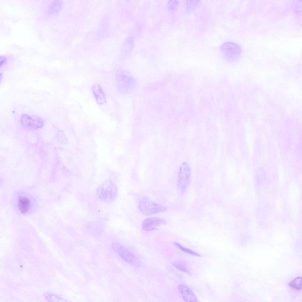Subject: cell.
Instances as JSON below:
<instances>
[{"label":"cell","mask_w":302,"mask_h":302,"mask_svg":"<svg viewBox=\"0 0 302 302\" xmlns=\"http://www.w3.org/2000/svg\"><path fill=\"white\" fill-rule=\"evenodd\" d=\"M96 192L101 200L107 203H111L116 199L118 194V189L114 183L107 181L98 187Z\"/></svg>","instance_id":"cell-1"},{"label":"cell","mask_w":302,"mask_h":302,"mask_svg":"<svg viewBox=\"0 0 302 302\" xmlns=\"http://www.w3.org/2000/svg\"><path fill=\"white\" fill-rule=\"evenodd\" d=\"M141 212L147 216L152 215L165 211L166 208L147 197L142 198L139 203Z\"/></svg>","instance_id":"cell-2"},{"label":"cell","mask_w":302,"mask_h":302,"mask_svg":"<svg viewBox=\"0 0 302 302\" xmlns=\"http://www.w3.org/2000/svg\"><path fill=\"white\" fill-rule=\"evenodd\" d=\"M223 57L228 61H234L240 56L242 52L241 48L238 45L231 42H226L220 47Z\"/></svg>","instance_id":"cell-3"},{"label":"cell","mask_w":302,"mask_h":302,"mask_svg":"<svg viewBox=\"0 0 302 302\" xmlns=\"http://www.w3.org/2000/svg\"><path fill=\"white\" fill-rule=\"evenodd\" d=\"M114 250L122 258L130 265L136 267L141 265L140 260L130 251L119 244L114 243L112 244Z\"/></svg>","instance_id":"cell-4"},{"label":"cell","mask_w":302,"mask_h":302,"mask_svg":"<svg viewBox=\"0 0 302 302\" xmlns=\"http://www.w3.org/2000/svg\"><path fill=\"white\" fill-rule=\"evenodd\" d=\"M190 175L189 165L188 163L183 162L180 167L178 180V188L181 193H183L187 188Z\"/></svg>","instance_id":"cell-5"},{"label":"cell","mask_w":302,"mask_h":302,"mask_svg":"<svg viewBox=\"0 0 302 302\" xmlns=\"http://www.w3.org/2000/svg\"><path fill=\"white\" fill-rule=\"evenodd\" d=\"M20 121L24 127L31 129L41 128L44 124L43 120L39 117L27 114L22 115Z\"/></svg>","instance_id":"cell-6"},{"label":"cell","mask_w":302,"mask_h":302,"mask_svg":"<svg viewBox=\"0 0 302 302\" xmlns=\"http://www.w3.org/2000/svg\"><path fill=\"white\" fill-rule=\"evenodd\" d=\"M166 223V221L163 218L158 217H150L146 219L143 221L142 228L145 231L149 232Z\"/></svg>","instance_id":"cell-7"},{"label":"cell","mask_w":302,"mask_h":302,"mask_svg":"<svg viewBox=\"0 0 302 302\" xmlns=\"http://www.w3.org/2000/svg\"><path fill=\"white\" fill-rule=\"evenodd\" d=\"M178 288L183 298L185 301L188 302L198 301L196 296L189 288L182 285H178Z\"/></svg>","instance_id":"cell-8"},{"label":"cell","mask_w":302,"mask_h":302,"mask_svg":"<svg viewBox=\"0 0 302 302\" xmlns=\"http://www.w3.org/2000/svg\"><path fill=\"white\" fill-rule=\"evenodd\" d=\"M92 89L97 103L99 105L105 103L106 102V98L100 85L97 83L94 84Z\"/></svg>","instance_id":"cell-9"},{"label":"cell","mask_w":302,"mask_h":302,"mask_svg":"<svg viewBox=\"0 0 302 302\" xmlns=\"http://www.w3.org/2000/svg\"><path fill=\"white\" fill-rule=\"evenodd\" d=\"M18 204L19 211L23 214L27 213L29 211L30 207L29 200L25 196H20L19 198Z\"/></svg>","instance_id":"cell-10"},{"label":"cell","mask_w":302,"mask_h":302,"mask_svg":"<svg viewBox=\"0 0 302 302\" xmlns=\"http://www.w3.org/2000/svg\"><path fill=\"white\" fill-rule=\"evenodd\" d=\"M301 277L296 278L289 284V286L295 290L299 291L302 289V280Z\"/></svg>","instance_id":"cell-11"},{"label":"cell","mask_w":302,"mask_h":302,"mask_svg":"<svg viewBox=\"0 0 302 302\" xmlns=\"http://www.w3.org/2000/svg\"><path fill=\"white\" fill-rule=\"evenodd\" d=\"M174 244L177 247L182 250L184 252L187 253L197 256H200V255H199L198 254L196 253V252H195L191 250H190V249H188L184 247H183V246H182L181 244H180L178 243H174Z\"/></svg>","instance_id":"cell-12"},{"label":"cell","mask_w":302,"mask_h":302,"mask_svg":"<svg viewBox=\"0 0 302 302\" xmlns=\"http://www.w3.org/2000/svg\"><path fill=\"white\" fill-rule=\"evenodd\" d=\"M173 265L175 267L180 270L186 273H188L185 267L181 263L176 262L174 263Z\"/></svg>","instance_id":"cell-13"},{"label":"cell","mask_w":302,"mask_h":302,"mask_svg":"<svg viewBox=\"0 0 302 302\" xmlns=\"http://www.w3.org/2000/svg\"><path fill=\"white\" fill-rule=\"evenodd\" d=\"M5 60V58L4 56H1L0 58V64L1 66L3 65Z\"/></svg>","instance_id":"cell-14"}]
</instances>
